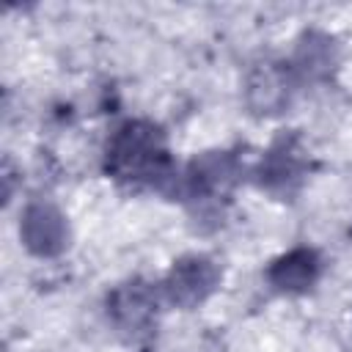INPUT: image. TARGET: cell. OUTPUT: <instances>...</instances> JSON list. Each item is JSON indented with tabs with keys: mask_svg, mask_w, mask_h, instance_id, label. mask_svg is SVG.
Segmentation results:
<instances>
[{
	"mask_svg": "<svg viewBox=\"0 0 352 352\" xmlns=\"http://www.w3.org/2000/svg\"><path fill=\"white\" fill-rule=\"evenodd\" d=\"M110 168L121 176H148L157 173L165 160L162 138L148 124H126L110 143Z\"/></svg>",
	"mask_w": 352,
	"mask_h": 352,
	"instance_id": "1",
	"label": "cell"
},
{
	"mask_svg": "<svg viewBox=\"0 0 352 352\" xmlns=\"http://www.w3.org/2000/svg\"><path fill=\"white\" fill-rule=\"evenodd\" d=\"M217 280V272L214 267L206 261V258H184L173 267L170 272V280H168V289H170V297L173 302H182V305H192L198 300H204L212 286Z\"/></svg>",
	"mask_w": 352,
	"mask_h": 352,
	"instance_id": "2",
	"label": "cell"
},
{
	"mask_svg": "<svg viewBox=\"0 0 352 352\" xmlns=\"http://www.w3.org/2000/svg\"><path fill=\"white\" fill-rule=\"evenodd\" d=\"M22 234H25V245L30 250L55 253V250L63 248V236H66L63 217L47 204L30 206L25 212V220H22Z\"/></svg>",
	"mask_w": 352,
	"mask_h": 352,
	"instance_id": "3",
	"label": "cell"
},
{
	"mask_svg": "<svg viewBox=\"0 0 352 352\" xmlns=\"http://www.w3.org/2000/svg\"><path fill=\"white\" fill-rule=\"evenodd\" d=\"M316 270H319V264L311 250H294V253L283 256L280 261H275V267L270 270V278L278 289L297 292V289H305L314 283Z\"/></svg>",
	"mask_w": 352,
	"mask_h": 352,
	"instance_id": "4",
	"label": "cell"
},
{
	"mask_svg": "<svg viewBox=\"0 0 352 352\" xmlns=\"http://www.w3.org/2000/svg\"><path fill=\"white\" fill-rule=\"evenodd\" d=\"M151 314V300H148V292L138 283L116 292V300H113V316L124 324V327H140Z\"/></svg>",
	"mask_w": 352,
	"mask_h": 352,
	"instance_id": "5",
	"label": "cell"
},
{
	"mask_svg": "<svg viewBox=\"0 0 352 352\" xmlns=\"http://www.w3.org/2000/svg\"><path fill=\"white\" fill-rule=\"evenodd\" d=\"M250 99L261 113H272L278 104H283L286 99V88L283 80L275 72H264V77L250 82Z\"/></svg>",
	"mask_w": 352,
	"mask_h": 352,
	"instance_id": "6",
	"label": "cell"
}]
</instances>
